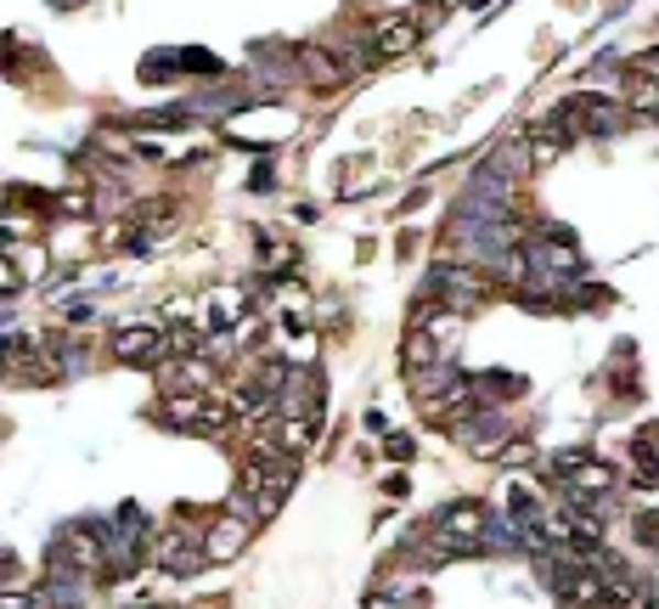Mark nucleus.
Wrapping results in <instances>:
<instances>
[{
  "label": "nucleus",
  "instance_id": "obj_1",
  "mask_svg": "<svg viewBox=\"0 0 659 609\" xmlns=\"http://www.w3.org/2000/svg\"><path fill=\"white\" fill-rule=\"evenodd\" d=\"M294 480H299V468H294V457H282V452H254V457L243 463V486L260 491L271 513L282 508V497L294 491Z\"/></svg>",
  "mask_w": 659,
  "mask_h": 609
},
{
  "label": "nucleus",
  "instance_id": "obj_21",
  "mask_svg": "<svg viewBox=\"0 0 659 609\" xmlns=\"http://www.w3.org/2000/svg\"><path fill=\"white\" fill-rule=\"evenodd\" d=\"M384 452H389V457H411V441H406V435H389V446H384Z\"/></svg>",
  "mask_w": 659,
  "mask_h": 609
},
{
  "label": "nucleus",
  "instance_id": "obj_8",
  "mask_svg": "<svg viewBox=\"0 0 659 609\" xmlns=\"http://www.w3.org/2000/svg\"><path fill=\"white\" fill-rule=\"evenodd\" d=\"M440 361H451V350L435 339V334H422V327H411L406 334V345H400V372L406 379H422L429 367H440Z\"/></svg>",
  "mask_w": 659,
  "mask_h": 609
},
{
  "label": "nucleus",
  "instance_id": "obj_10",
  "mask_svg": "<svg viewBox=\"0 0 659 609\" xmlns=\"http://www.w3.org/2000/svg\"><path fill=\"white\" fill-rule=\"evenodd\" d=\"M608 486H615V468H608V463H592V457L575 468V475H563V497L581 502V508H586V502H597Z\"/></svg>",
  "mask_w": 659,
  "mask_h": 609
},
{
  "label": "nucleus",
  "instance_id": "obj_16",
  "mask_svg": "<svg viewBox=\"0 0 659 609\" xmlns=\"http://www.w3.org/2000/svg\"><path fill=\"white\" fill-rule=\"evenodd\" d=\"M52 209H63L68 220H79V215H90V193H79V186H68V193H57V204Z\"/></svg>",
  "mask_w": 659,
  "mask_h": 609
},
{
  "label": "nucleus",
  "instance_id": "obj_18",
  "mask_svg": "<svg viewBox=\"0 0 659 609\" xmlns=\"http://www.w3.org/2000/svg\"><path fill=\"white\" fill-rule=\"evenodd\" d=\"M496 457H502V463H530V457H536V446H525V441H519V446H502Z\"/></svg>",
  "mask_w": 659,
  "mask_h": 609
},
{
  "label": "nucleus",
  "instance_id": "obj_23",
  "mask_svg": "<svg viewBox=\"0 0 659 609\" xmlns=\"http://www.w3.org/2000/svg\"><path fill=\"white\" fill-rule=\"evenodd\" d=\"M52 7H79V0H52Z\"/></svg>",
  "mask_w": 659,
  "mask_h": 609
},
{
  "label": "nucleus",
  "instance_id": "obj_3",
  "mask_svg": "<svg viewBox=\"0 0 659 609\" xmlns=\"http://www.w3.org/2000/svg\"><path fill=\"white\" fill-rule=\"evenodd\" d=\"M108 350H113V361H124V367H153V361H164V356H169V339L158 334V327L135 322V327H119Z\"/></svg>",
  "mask_w": 659,
  "mask_h": 609
},
{
  "label": "nucleus",
  "instance_id": "obj_4",
  "mask_svg": "<svg viewBox=\"0 0 659 609\" xmlns=\"http://www.w3.org/2000/svg\"><path fill=\"white\" fill-rule=\"evenodd\" d=\"M164 390L169 395H209L215 390V361L209 356H175V367H164Z\"/></svg>",
  "mask_w": 659,
  "mask_h": 609
},
{
  "label": "nucleus",
  "instance_id": "obj_14",
  "mask_svg": "<svg viewBox=\"0 0 659 609\" xmlns=\"http://www.w3.org/2000/svg\"><path fill=\"white\" fill-rule=\"evenodd\" d=\"M226 513H238V520H249V525H265V520H271L265 497H260V491H249V486H238V491L226 497Z\"/></svg>",
  "mask_w": 659,
  "mask_h": 609
},
{
  "label": "nucleus",
  "instance_id": "obj_2",
  "mask_svg": "<svg viewBox=\"0 0 659 609\" xmlns=\"http://www.w3.org/2000/svg\"><path fill=\"white\" fill-rule=\"evenodd\" d=\"M153 565L164 576H198L209 565V547H204V531H169L158 547H153Z\"/></svg>",
  "mask_w": 659,
  "mask_h": 609
},
{
  "label": "nucleus",
  "instance_id": "obj_9",
  "mask_svg": "<svg viewBox=\"0 0 659 609\" xmlns=\"http://www.w3.org/2000/svg\"><path fill=\"white\" fill-rule=\"evenodd\" d=\"M485 502H474V497H462V502H446L440 513H435V525L440 531H451V536H468V542H480L485 536Z\"/></svg>",
  "mask_w": 659,
  "mask_h": 609
},
{
  "label": "nucleus",
  "instance_id": "obj_7",
  "mask_svg": "<svg viewBox=\"0 0 659 609\" xmlns=\"http://www.w3.org/2000/svg\"><path fill=\"white\" fill-rule=\"evenodd\" d=\"M249 536H254V525H249V520H238V513H220V520L204 531L209 565H215V558H238V553L249 547Z\"/></svg>",
  "mask_w": 659,
  "mask_h": 609
},
{
  "label": "nucleus",
  "instance_id": "obj_13",
  "mask_svg": "<svg viewBox=\"0 0 659 609\" xmlns=\"http://www.w3.org/2000/svg\"><path fill=\"white\" fill-rule=\"evenodd\" d=\"M626 113H637V119H659V79L653 74H626Z\"/></svg>",
  "mask_w": 659,
  "mask_h": 609
},
{
  "label": "nucleus",
  "instance_id": "obj_17",
  "mask_svg": "<svg viewBox=\"0 0 659 609\" xmlns=\"http://www.w3.org/2000/svg\"><path fill=\"white\" fill-rule=\"evenodd\" d=\"M18 289H23V271H18V260L7 254V260H0V294L18 300Z\"/></svg>",
  "mask_w": 659,
  "mask_h": 609
},
{
  "label": "nucleus",
  "instance_id": "obj_12",
  "mask_svg": "<svg viewBox=\"0 0 659 609\" xmlns=\"http://www.w3.org/2000/svg\"><path fill=\"white\" fill-rule=\"evenodd\" d=\"M294 63H299V74H310L316 85H344V79H350L344 57L321 52V45H294Z\"/></svg>",
  "mask_w": 659,
  "mask_h": 609
},
{
  "label": "nucleus",
  "instance_id": "obj_11",
  "mask_svg": "<svg viewBox=\"0 0 659 609\" xmlns=\"http://www.w3.org/2000/svg\"><path fill=\"white\" fill-rule=\"evenodd\" d=\"M135 565H141V531H130V525H124V531H113V536H108L102 576H108V581H124Z\"/></svg>",
  "mask_w": 659,
  "mask_h": 609
},
{
  "label": "nucleus",
  "instance_id": "obj_6",
  "mask_svg": "<svg viewBox=\"0 0 659 609\" xmlns=\"http://www.w3.org/2000/svg\"><path fill=\"white\" fill-rule=\"evenodd\" d=\"M372 34H378V40H372V52L389 63V57H406L411 45L422 40V18H417V12H400V18H384Z\"/></svg>",
  "mask_w": 659,
  "mask_h": 609
},
{
  "label": "nucleus",
  "instance_id": "obj_5",
  "mask_svg": "<svg viewBox=\"0 0 659 609\" xmlns=\"http://www.w3.org/2000/svg\"><path fill=\"white\" fill-rule=\"evenodd\" d=\"M563 113H570V119H586L592 135H615V130L626 124V102H603V97H592V90L570 97V102H563Z\"/></svg>",
  "mask_w": 659,
  "mask_h": 609
},
{
  "label": "nucleus",
  "instance_id": "obj_20",
  "mask_svg": "<svg viewBox=\"0 0 659 609\" xmlns=\"http://www.w3.org/2000/svg\"><path fill=\"white\" fill-rule=\"evenodd\" d=\"M637 68H642V74H653V79H659V45H653V52H642V57H637Z\"/></svg>",
  "mask_w": 659,
  "mask_h": 609
},
{
  "label": "nucleus",
  "instance_id": "obj_19",
  "mask_svg": "<svg viewBox=\"0 0 659 609\" xmlns=\"http://www.w3.org/2000/svg\"><path fill=\"white\" fill-rule=\"evenodd\" d=\"M637 531H642V542H648V547H659V520H653V513H642Z\"/></svg>",
  "mask_w": 659,
  "mask_h": 609
},
{
  "label": "nucleus",
  "instance_id": "obj_15",
  "mask_svg": "<svg viewBox=\"0 0 659 609\" xmlns=\"http://www.w3.org/2000/svg\"><path fill=\"white\" fill-rule=\"evenodd\" d=\"M209 322H215V327H238V322H243V294H238V289L209 294Z\"/></svg>",
  "mask_w": 659,
  "mask_h": 609
},
{
  "label": "nucleus",
  "instance_id": "obj_22",
  "mask_svg": "<svg viewBox=\"0 0 659 609\" xmlns=\"http://www.w3.org/2000/svg\"><path fill=\"white\" fill-rule=\"evenodd\" d=\"M7 609H40L34 598H23V592H7Z\"/></svg>",
  "mask_w": 659,
  "mask_h": 609
}]
</instances>
